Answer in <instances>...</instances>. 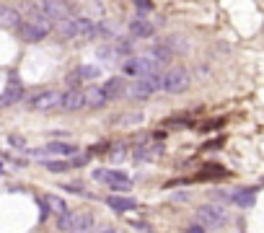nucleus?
Here are the masks:
<instances>
[{"label":"nucleus","mask_w":264,"mask_h":233,"mask_svg":"<svg viewBox=\"0 0 264 233\" xmlns=\"http://www.w3.org/2000/svg\"><path fill=\"white\" fill-rule=\"evenodd\" d=\"M73 218H75V213H70V210H65L62 215H57V228L68 233V230H70V225H73Z\"/></svg>","instance_id":"4be33fe9"},{"label":"nucleus","mask_w":264,"mask_h":233,"mask_svg":"<svg viewBox=\"0 0 264 233\" xmlns=\"http://www.w3.org/2000/svg\"><path fill=\"white\" fill-rule=\"evenodd\" d=\"M135 6L143 8V11H150V8H153V6H150V0H135Z\"/></svg>","instance_id":"c85d7f7f"},{"label":"nucleus","mask_w":264,"mask_h":233,"mask_svg":"<svg viewBox=\"0 0 264 233\" xmlns=\"http://www.w3.org/2000/svg\"><path fill=\"white\" fill-rule=\"evenodd\" d=\"M68 192H75V195H83V184H62Z\"/></svg>","instance_id":"bb28decb"},{"label":"nucleus","mask_w":264,"mask_h":233,"mask_svg":"<svg viewBox=\"0 0 264 233\" xmlns=\"http://www.w3.org/2000/svg\"><path fill=\"white\" fill-rule=\"evenodd\" d=\"M161 88L168 93H182L189 88V73L184 67H171L168 73L161 78Z\"/></svg>","instance_id":"20e7f679"},{"label":"nucleus","mask_w":264,"mask_h":233,"mask_svg":"<svg viewBox=\"0 0 264 233\" xmlns=\"http://www.w3.org/2000/svg\"><path fill=\"white\" fill-rule=\"evenodd\" d=\"M99 57H101V60H117L119 55L114 52V47H101V50H99Z\"/></svg>","instance_id":"393cba45"},{"label":"nucleus","mask_w":264,"mask_h":233,"mask_svg":"<svg viewBox=\"0 0 264 233\" xmlns=\"http://www.w3.org/2000/svg\"><path fill=\"white\" fill-rule=\"evenodd\" d=\"M101 91H104L106 101H114V99H119L122 93H124V81H122V78H109V81L101 86Z\"/></svg>","instance_id":"2eb2a0df"},{"label":"nucleus","mask_w":264,"mask_h":233,"mask_svg":"<svg viewBox=\"0 0 264 233\" xmlns=\"http://www.w3.org/2000/svg\"><path fill=\"white\" fill-rule=\"evenodd\" d=\"M256 192H259V186H249V189H241V192L231 195V200H233V202H236L238 207H254Z\"/></svg>","instance_id":"f3484780"},{"label":"nucleus","mask_w":264,"mask_h":233,"mask_svg":"<svg viewBox=\"0 0 264 233\" xmlns=\"http://www.w3.org/2000/svg\"><path fill=\"white\" fill-rule=\"evenodd\" d=\"M75 75L78 78H99L101 75V67L99 65H80Z\"/></svg>","instance_id":"412c9836"},{"label":"nucleus","mask_w":264,"mask_h":233,"mask_svg":"<svg viewBox=\"0 0 264 233\" xmlns=\"http://www.w3.org/2000/svg\"><path fill=\"white\" fill-rule=\"evenodd\" d=\"M57 109H62V111H78V109H83V91L70 88L68 93H62Z\"/></svg>","instance_id":"6e6552de"},{"label":"nucleus","mask_w":264,"mask_h":233,"mask_svg":"<svg viewBox=\"0 0 264 233\" xmlns=\"http://www.w3.org/2000/svg\"><path fill=\"white\" fill-rule=\"evenodd\" d=\"M11 143H13V145H16V148H24V140H21V137H16V135H13V137H11Z\"/></svg>","instance_id":"2f4dec72"},{"label":"nucleus","mask_w":264,"mask_h":233,"mask_svg":"<svg viewBox=\"0 0 264 233\" xmlns=\"http://www.w3.org/2000/svg\"><path fill=\"white\" fill-rule=\"evenodd\" d=\"M34 156H73L78 153V145H70V143H50L47 148L41 150H31Z\"/></svg>","instance_id":"9b49d317"},{"label":"nucleus","mask_w":264,"mask_h":233,"mask_svg":"<svg viewBox=\"0 0 264 233\" xmlns=\"http://www.w3.org/2000/svg\"><path fill=\"white\" fill-rule=\"evenodd\" d=\"M78 83H80V78H78V75H70V78H68V86H70V88H75Z\"/></svg>","instance_id":"7c9ffc66"},{"label":"nucleus","mask_w":264,"mask_h":233,"mask_svg":"<svg viewBox=\"0 0 264 233\" xmlns=\"http://www.w3.org/2000/svg\"><path fill=\"white\" fill-rule=\"evenodd\" d=\"M21 93H24V83H21L18 78H11V81H8V86H6V91L0 93V109H3V106H11V104H16V101L21 99Z\"/></svg>","instance_id":"0eeeda50"},{"label":"nucleus","mask_w":264,"mask_h":233,"mask_svg":"<svg viewBox=\"0 0 264 233\" xmlns=\"http://www.w3.org/2000/svg\"><path fill=\"white\" fill-rule=\"evenodd\" d=\"M104 104H109V101H106V96H104V91H101L99 86H94V88H88V91H83V106H91V109H99V106H104Z\"/></svg>","instance_id":"4468645a"},{"label":"nucleus","mask_w":264,"mask_h":233,"mask_svg":"<svg viewBox=\"0 0 264 233\" xmlns=\"http://www.w3.org/2000/svg\"><path fill=\"white\" fill-rule=\"evenodd\" d=\"M150 57L156 60L158 65H163V62H168L173 55H171V50H168V47H153V50H150Z\"/></svg>","instance_id":"aec40b11"},{"label":"nucleus","mask_w":264,"mask_h":233,"mask_svg":"<svg viewBox=\"0 0 264 233\" xmlns=\"http://www.w3.org/2000/svg\"><path fill=\"white\" fill-rule=\"evenodd\" d=\"M44 205H47V210H52L55 215H62L65 210H68L65 200H62V197H57V195H47V197H44Z\"/></svg>","instance_id":"a211bd4d"},{"label":"nucleus","mask_w":264,"mask_h":233,"mask_svg":"<svg viewBox=\"0 0 264 233\" xmlns=\"http://www.w3.org/2000/svg\"><path fill=\"white\" fill-rule=\"evenodd\" d=\"M94 179L101 181V184H109L114 192H129L132 189V181L122 174V171H112V169H96L94 171Z\"/></svg>","instance_id":"7ed1b4c3"},{"label":"nucleus","mask_w":264,"mask_h":233,"mask_svg":"<svg viewBox=\"0 0 264 233\" xmlns=\"http://www.w3.org/2000/svg\"><path fill=\"white\" fill-rule=\"evenodd\" d=\"M0 23H3V26H18V23H21L18 11H13V8H0Z\"/></svg>","instance_id":"6ab92c4d"},{"label":"nucleus","mask_w":264,"mask_h":233,"mask_svg":"<svg viewBox=\"0 0 264 233\" xmlns=\"http://www.w3.org/2000/svg\"><path fill=\"white\" fill-rule=\"evenodd\" d=\"M73 39H94V21L73 16Z\"/></svg>","instance_id":"ddd939ff"},{"label":"nucleus","mask_w":264,"mask_h":233,"mask_svg":"<svg viewBox=\"0 0 264 233\" xmlns=\"http://www.w3.org/2000/svg\"><path fill=\"white\" fill-rule=\"evenodd\" d=\"M187 233H205V228H202V225H189Z\"/></svg>","instance_id":"c756f323"},{"label":"nucleus","mask_w":264,"mask_h":233,"mask_svg":"<svg viewBox=\"0 0 264 233\" xmlns=\"http://www.w3.org/2000/svg\"><path fill=\"white\" fill-rule=\"evenodd\" d=\"M0 171H3V166H0Z\"/></svg>","instance_id":"473e14b6"},{"label":"nucleus","mask_w":264,"mask_h":233,"mask_svg":"<svg viewBox=\"0 0 264 233\" xmlns=\"http://www.w3.org/2000/svg\"><path fill=\"white\" fill-rule=\"evenodd\" d=\"M106 205L114 210V213H129V210H135L138 202L135 200H129V197H119V195H112V197H106Z\"/></svg>","instance_id":"dca6fc26"},{"label":"nucleus","mask_w":264,"mask_h":233,"mask_svg":"<svg viewBox=\"0 0 264 233\" xmlns=\"http://www.w3.org/2000/svg\"><path fill=\"white\" fill-rule=\"evenodd\" d=\"M161 88V75H145V78H138L135 83H129L124 86V93L129 99H148L153 91H158Z\"/></svg>","instance_id":"f03ea898"},{"label":"nucleus","mask_w":264,"mask_h":233,"mask_svg":"<svg viewBox=\"0 0 264 233\" xmlns=\"http://www.w3.org/2000/svg\"><path fill=\"white\" fill-rule=\"evenodd\" d=\"M60 96L62 93L60 91H44V93H39V96L34 99V109H39V111H47V109H57V104H60Z\"/></svg>","instance_id":"9d476101"},{"label":"nucleus","mask_w":264,"mask_h":233,"mask_svg":"<svg viewBox=\"0 0 264 233\" xmlns=\"http://www.w3.org/2000/svg\"><path fill=\"white\" fill-rule=\"evenodd\" d=\"M153 31H156V26H153L148 18H143V16H135V18L129 21V34L135 36V39H150Z\"/></svg>","instance_id":"1a4fd4ad"},{"label":"nucleus","mask_w":264,"mask_h":233,"mask_svg":"<svg viewBox=\"0 0 264 233\" xmlns=\"http://www.w3.org/2000/svg\"><path fill=\"white\" fill-rule=\"evenodd\" d=\"M197 218H200L202 225H207V228H220V225H226L228 213L217 205H205V207L197 210Z\"/></svg>","instance_id":"39448f33"},{"label":"nucleus","mask_w":264,"mask_h":233,"mask_svg":"<svg viewBox=\"0 0 264 233\" xmlns=\"http://www.w3.org/2000/svg\"><path fill=\"white\" fill-rule=\"evenodd\" d=\"M44 166H47L50 171H57V174H60V171H68V169H70V163H68V161L55 158V161H44Z\"/></svg>","instance_id":"5701e85b"},{"label":"nucleus","mask_w":264,"mask_h":233,"mask_svg":"<svg viewBox=\"0 0 264 233\" xmlns=\"http://www.w3.org/2000/svg\"><path fill=\"white\" fill-rule=\"evenodd\" d=\"M68 233H94V215L91 213H75Z\"/></svg>","instance_id":"f8f14e48"},{"label":"nucleus","mask_w":264,"mask_h":233,"mask_svg":"<svg viewBox=\"0 0 264 233\" xmlns=\"http://www.w3.org/2000/svg\"><path fill=\"white\" fill-rule=\"evenodd\" d=\"M117 122H119V125H132V122L140 125V122H143V114H124V116H119Z\"/></svg>","instance_id":"b1692460"},{"label":"nucleus","mask_w":264,"mask_h":233,"mask_svg":"<svg viewBox=\"0 0 264 233\" xmlns=\"http://www.w3.org/2000/svg\"><path fill=\"white\" fill-rule=\"evenodd\" d=\"M168 47H173V50H182V52H187V50H189V44H184V39H179V36H171Z\"/></svg>","instance_id":"a878e982"},{"label":"nucleus","mask_w":264,"mask_h":233,"mask_svg":"<svg viewBox=\"0 0 264 233\" xmlns=\"http://www.w3.org/2000/svg\"><path fill=\"white\" fill-rule=\"evenodd\" d=\"M94 233H117L114 225H101V228H94Z\"/></svg>","instance_id":"cd10ccee"},{"label":"nucleus","mask_w":264,"mask_h":233,"mask_svg":"<svg viewBox=\"0 0 264 233\" xmlns=\"http://www.w3.org/2000/svg\"><path fill=\"white\" fill-rule=\"evenodd\" d=\"M34 6H36V13H41V16H47L50 21H60V18H65V16H70L68 13V8H65L60 0H34Z\"/></svg>","instance_id":"423d86ee"},{"label":"nucleus","mask_w":264,"mask_h":233,"mask_svg":"<svg viewBox=\"0 0 264 233\" xmlns=\"http://www.w3.org/2000/svg\"><path fill=\"white\" fill-rule=\"evenodd\" d=\"M52 31V21L47 16H41V13H31L29 21H21L18 23V34L24 42H41L44 36H47Z\"/></svg>","instance_id":"f257e3e1"}]
</instances>
